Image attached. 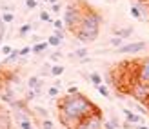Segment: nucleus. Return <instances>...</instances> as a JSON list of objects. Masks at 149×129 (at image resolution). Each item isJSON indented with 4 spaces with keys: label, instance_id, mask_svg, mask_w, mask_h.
Wrapping results in <instances>:
<instances>
[{
    "label": "nucleus",
    "instance_id": "a211bd4d",
    "mask_svg": "<svg viewBox=\"0 0 149 129\" xmlns=\"http://www.w3.org/2000/svg\"><path fill=\"white\" fill-rule=\"evenodd\" d=\"M62 75H64V66L62 64L51 66V77H62Z\"/></svg>",
    "mask_w": 149,
    "mask_h": 129
},
{
    "label": "nucleus",
    "instance_id": "0eeeda50",
    "mask_svg": "<svg viewBox=\"0 0 149 129\" xmlns=\"http://www.w3.org/2000/svg\"><path fill=\"white\" fill-rule=\"evenodd\" d=\"M147 47V44L142 42V40H138V42H131V44H122L120 47H118L116 53H124V55H133V53H140V51H144Z\"/></svg>",
    "mask_w": 149,
    "mask_h": 129
},
{
    "label": "nucleus",
    "instance_id": "58836bf2",
    "mask_svg": "<svg viewBox=\"0 0 149 129\" xmlns=\"http://www.w3.org/2000/svg\"><path fill=\"white\" fill-rule=\"evenodd\" d=\"M64 33H65V29H55V36H58V38H60V40H64Z\"/></svg>",
    "mask_w": 149,
    "mask_h": 129
},
{
    "label": "nucleus",
    "instance_id": "49530a36",
    "mask_svg": "<svg viewBox=\"0 0 149 129\" xmlns=\"http://www.w3.org/2000/svg\"><path fill=\"white\" fill-rule=\"evenodd\" d=\"M136 129H149V127H147V126H142V124H138V127H136Z\"/></svg>",
    "mask_w": 149,
    "mask_h": 129
},
{
    "label": "nucleus",
    "instance_id": "09e8293b",
    "mask_svg": "<svg viewBox=\"0 0 149 129\" xmlns=\"http://www.w3.org/2000/svg\"><path fill=\"white\" fill-rule=\"evenodd\" d=\"M42 2H49V0H42Z\"/></svg>",
    "mask_w": 149,
    "mask_h": 129
},
{
    "label": "nucleus",
    "instance_id": "e433bc0d",
    "mask_svg": "<svg viewBox=\"0 0 149 129\" xmlns=\"http://www.w3.org/2000/svg\"><path fill=\"white\" fill-rule=\"evenodd\" d=\"M29 53H31V45H26V47L20 49V56H27Z\"/></svg>",
    "mask_w": 149,
    "mask_h": 129
},
{
    "label": "nucleus",
    "instance_id": "f03ea898",
    "mask_svg": "<svg viewBox=\"0 0 149 129\" xmlns=\"http://www.w3.org/2000/svg\"><path fill=\"white\" fill-rule=\"evenodd\" d=\"M100 24H102V17L96 11L93 9H84V15H82V20L78 22L77 29L73 31V35L77 36V40L89 44V42H95L98 38V33H100Z\"/></svg>",
    "mask_w": 149,
    "mask_h": 129
},
{
    "label": "nucleus",
    "instance_id": "a878e982",
    "mask_svg": "<svg viewBox=\"0 0 149 129\" xmlns=\"http://www.w3.org/2000/svg\"><path fill=\"white\" fill-rule=\"evenodd\" d=\"M40 127H42V129H55L53 122H51L49 118H42V122H40Z\"/></svg>",
    "mask_w": 149,
    "mask_h": 129
},
{
    "label": "nucleus",
    "instance_id": "f3484780",
    "mask_svg": "<svg viewBox=\"0 0 149 129\" xmlns=\"http://www.w3.org/2000/svg\"><path fill=\"white\" fill-rule=\"evenodd\" d=\"M17 124H18V129H35L31 116H27V118H24V120H20V122H17Z\"/></svg>",
    "mask_w": 149,
    "mask_h": 129
},
{
    "label": "nucleus",
    "instance_id": "4be33fe9",
    "mask_svg": "<svg viewBox=\"0 0 149 129\" xmlns=\"http://www.w3.org/2000/svg\"><path fill=\"white\" fill-rule=\"evenodd\" d=\"M0 18H2L6 24H11V22L15 20V13L13 11H2V17H0Z\"/></svg>",
    "mask_w": 149,
    "mask_h": 129
},
{
    "label": "nucleus",
    "instance_id": "bb28decb",
    "mask_svg": "<svg viewBox=\"0 0 149 129\" xmlns=\"http://www.w3.org/2000/svg\"><path fill=\"white\" fill-rule=\"evenodd\" d=\"M122 42H124V38H122V36H116V35L109 40V44H111V45H115V47H120Z\"/></svg>",
    "mask_w": 149,
    "mask_h": 129
},
{
    "label": "nucleus",
    "instance_id": "7ed1b4c3",
    "mask_svg": "<svg viewBox=\"0 0 149 129\" xmlns=\"http://www.w3.org/2000/svg\"><path fill=\"white\" fill-rule=\"evenodd\" d=\"M82 15H84V9L80 7V4H74V2H69L68 6L64 7V26L65 29L69 31H74L78 26V22L82 20Z\"/></svg>",
    "mask_w": 149,
    "mask_h": 129
},
{
    "label": "nucleus",
    "instance_id": "6e6552de",
    "mask_svg": "<svg viewBox=\"0 0 149 129\" xmlns=\"http://www.w3.org/2000/svg\"><path fill=\"white\" fill-rule=\"evenodd\" d=\"M0 129H13V124H11V113L4 109L0 105Z\"/></svg>",
    "mask_w": 149,
    "mask_h": 129
},
{
    "label": "nucleus",
    "instance_id": "5701e85b",
    "mask_svg": "<svg viewBox=\"0 0 149 129\" xmlns=\"http://www.w3.org/2000/svg\"><path fill=\"white\" fill-rule=\"evenodd\" d=\"M33 111H35L38 116H42V118H49L47 109H46V107H42V105H36V107H33Z\"/></svg>",
    "mask_w": 149,
    "mask_h": 129
},
{
    "label": "nucleus",
    "instance_id": "412c9836",
    "mask_svg": "<svg viewBox=\"0 0 149 129\" xmlns=\"http://www.w3.org/2000/svg\"><path fill=\"white\" fill-rule=\"evenodd\" d=\"M131 105H133V107H135V109L138 111V115H142V116H146V115H147V113H149V109H146V107H144V105H142V104H140V102H136V100H135V102H133Z\"/></svg>",
    "mask_w": 149,
    "mask_h": 129
},
{
    "label": "nucleus",
    "instance_id": "dca6fc26",
    "mask_svg": "<svg viewBox=\"0 0 149 129\" xmlns=\"http://www.w3.org/2000/svg\"><path fill=\"white\" fill-rule=\"evenodd\" d=\"M89 82H91L95 87H98L100 84H104V78H102L100 73H91V75H89Z\"/></svg>",
    "mask_w": 149,
    "mask_h": 129
},
{
    "label": "nucleus",
    "instance_id": "393cba45",
    "mask_svg": "<svg viewBox=\"0 0 149 129\" xmlns=\"http://www.w3.org/2000/svg\"><path fill=\"white\" fill-rule=\"evenodd\" d=\"M58 95H60V87H56V86H51V87L47 89V96L55 98V96H58Z\"/></svg>",
    "mask_w": 149,
    "mask_h": 129
},
{
    "label": "nucleus",
    "instance_id": "20e7f679",
    "mask_svg": "<svg viewBox=\"0 0 149 129\" xmlns=\"http://www.w3.org/2000/svg\"><path fill=\"white\" fill-rule=\"evenodd\" d=\"M74 129H104V118H102L100 109L91 113V115H87V116H84L77 124Z\"/></svg>",
    "mask_w": 149,
    "mask_h": 129
},
{
    "label": "nucleus",
    "instance_id": "ea45409f",
    "mask_svg": "<svg viewBox=\"0 0 149 129\" xmlns=\"http://www.w3.org/2000/svg\"><path fill=\"white\" fill-rule=\"evenodd\" d=\"M4 82H6V75L2 71V64H0V87H4Z\"/></svg>",
    "mask_w": 149,
    "mask_h": 129
},
{
    "label": "nucleus",
    "instance_id": "4c0bfd02",
    "mask_svg": "<svg viewBox=\"0 0 149 129\" xmlns=\"http://www.w3.org/2000/svg\"><path fill=\"white\" fill-rule=\"evenodd\" d=\"M36 4H38L36 0H26V7H27V9H35Z\"/></svg>",
    "mask_w": 149,
    "mask_h": 129
},
{
    "label": "nucleus",
    "instance_id": "c756f323",
    "mask_svg": "<svg viewBox=\"0 0 149 129\" xmlns=\"http://www.w3.org/2000/svg\"><path fill=\"white\" fill-rule=\"evenodd\" d=\"M11 51H13V47H11L9 44H4L2 47H0V53H2L4 56H7V55H11Z\"/></svg>",
    "mask_w": 149,
    "mask_h": 129
},
{
    "label": "nucleus",
    "instance_id": "72a5a7b5",
    "mask_svg": "<svg viewBox=\"0 0 149 129\" xmlns=\"http://www.w3.org/2000/svg\"><path fill=\"white\" fill-rule=\"evenodd\" d=\"M104 129H118V126H115L111 120H104Z\"/></svg>",
    "mask_w": 149,
    "mask_h": 129
},
{
    "label": "nucleus",
    "instance_id": "423d86ee",
    "mask_svg": "<svg viewBox=\"0 0 149 129\" xmlns=\"http://www.w3.org/2000/svg\"><path fill=\"white\" fill-rule=\"evenodd\" d=\"M135 75H136V80L135 82H140V84H147L149 86V56L144 58L140 64H136Z\"/></svg>",
    "mask_w": 149,
    "mask_h": 129
},
{
    "label": "nucleus",
    "instance_id": "cd10ccee",
    "mask_svg": "<svg viewBox=\"0 0 149 129\" xmlns=\"http://www.w3.org/2000/svg\"><path fill=\"white\" fill-rule=\"evenodd\" d=\"M40 22H53V20H51L49 11H46V9H42V11H40Z\"/></svg>",
    "mask_w": 149,
    "mask_h": 129
},
{
    "label": "nucleus",
    "instance_id": "6ab92c4d",
    "mask_svg": "<svg viewBox=\"0 0 149 129\" xmlns=\"http://www.w3.org/2000/svg\"><path fill=\"white\" fill-rule=\"evenodd\" d=\"M33 24H24V26H20V29H18V36L20 38H24V36L29 33V31H33Z\"/></svg>",
    "mask_w": 149,
    "mask_h": 129
},
{
    "label": "nucleus",
    "instance_id": "4468645a",
    "mask_svg": "<svg viewBox=\"0 0 149 129\" xmlns=\"http://www.w3.org/2000/svg\"><path fill=\"white\" fill-rule=\"evenodd\" d=\"M113 33L116 35V36H122V38L125 40V38H129V36L133 35V27H125V29H113Z\"/></svg>",
    "mask_w": 149,
    "mask_h": 129
},
{
    "label": "nucleus",
    "instance_id": "f704fd0d",
    "mask_svg": "<svg viewBox=\"0 0 149 129\" xmlns=\"http://www.w3.org/2000/svg\"><path fill=\"white\" fill-rule=\"evenodd\" d=\"M53 27H55V29H65L64 20H53Z\"/></svg>",
    "mask_w": 149,
    "mask_h": 129
},
{
    "label": "nucleus",
    "instance_id": "ddd939ff",
    "mask_svg": "<svg viewBox=\"0 0 149 129\" xmlns=\"http://www.w3.org/2000/svg\"><path fill=\"white\" fill-rule=\"evenodd\" d=\"M47 47H49L47 40H42V42H38V44H33V45H31V53H36V55H40V53H44Z\"/></svg>",
    "mask_w": 149,
    "mask_h": 129
},
{
    "label": "nucleus",
    "instance_id": "39448f33",
    "mask_svg": "<svg viewBox=\"0 0 149 129\" xmlns=\"http://www.w3.org/2000/svg\"><path fill=\"white\" fill-rule=\"evenodd\" d=\"M135 100L140 104H149V86L147 84H140V82H135V86L131 89Z\"/></svg>",
    "mask_w": 149,
    "mask_h": 129
},
{
    "label": "nucleus",
    "instance_id": "37998d69",
    "mask_svg": "<svg viewBox=\"0 0 149 129\" xmlns=\"http://www.w3.org/2000/svg\"><path fill=\"white\" fill-rule=\"evenodd\" d=\"M31 40H33V44H38V42H42V36H38V35H33V36H31Z\"/></svg>",
    "mask_w": 149,
    "mask_h": 129
},
{
    "label": "nucleus",
    "instance_id": "473e14b6",
    "mask_svg": "<svg viewBox=\"0 0 149 129\" xmlns=\"http://www.w3.org/2000/svg\"><path fill=\"white\" fill-rule=\"evenodd\" d=\"M4 35H6V22L0 18V40H4Z\"/></svg>",
    "mask_w": 149,
    "mask_h": 129
},
{
    "label": "nucleus",
    "instance_id": "c85d7f7f",
    "mask_svg": "<svg viewBox=\"0 0 149 129\" xmlns=\"http://www.w3.org/2000/svg\"><path fill=\"white\" fill-rule=\"evenodd\" d=\"M36 95H40L38 91H35V89H29V91H27V95H26V102H31L33 98H36Z\"/></svg>",
    "mask_w": 149,
    "mask_h": 129
},
{
    "label": "nucleus",
    "instance_id": "a19ab883",
    "mask_svg": "<svg viewBox=\"0 0 149 129\" xmlns=\"http://www.w3.org/2000/svg\"><path fill=\"white\" fill-rule=\"evenodd\" d=\"M2 11H15L13 4H2Z\"/></svg>",
    "mask_w": 149,
    "mask_h": 129
},
{
    "label": "nucleus",
    "instance_id": "9b49d317",
    "mask_svg": "<svg viewBox=\"0 0 149 129\" xmlns=\"http://www.w3.org/2000/svg\"><path fill=\"white\" fill-rule=\"evenodd\" d=\"M27 89H35V91H42V80L38 77H29L27 78Z\"/></svg>",
    "mask_w": 149,
    "mask_h": 129
},
{
    "label": "nucleus",
    "instance_id": "79ce46f5",
    "mask_svg": "<svg viewBox=\"0 0 149 129\" xmlns=\"http://www.w3.org/2000/svg\"><path fill=\"white\" fill-rule=\"evenodd\" d=\"M60 56H62V53H60V51H56V53H53V55H51L49 58H51V60H53V62H56V60H58V58H60Z\"/></svg>",
    "mask_w": 149,
    "mask_h": 129
},
{
    "label": "nucleus",
    "instance_id": "c03bdc74",
    "mask_svg": "<svg viewBox=\"0 0 149 129\" xmlns=\"http://www.w3.org/2000/svg\"><path fill=\"white\" fill-rule=\"evenodd\" d=\"M68 93H69V95H74V93H78V87H77V86H71V87L68 89Z\"/></svg>",
    "mask_w": 149,
    "mask_h": 129
},
{
    "label": "nucleus",
    "instance_id": "b1692460",
    "mask_svg": "<svg viewBox=\"0 0 149 129\" xmlns=\"http://www.w3.org/2000/svg\"><path fill=\"white\" fill-rule=\"evenodd\" d=\"M47 44L51 45V47H58V45H60V44H62V40H60V38H58V36H55V35H51V36H49V38H47Z\"/></svg>",
    "mask_w": 149,
    "mask_h": 129
},
{
    "label": "nucleus",
    "instance_id": "aec40b11",
    "mask_svg": "<svg viewBox=\"0 0 149 129\" xmlns=\"http://www.w3.org/2000/svg\"><path fill=\"white\" fill-rule=\"evenodd\" d=\"M86 56H89V51H87V47H78L77 51H74V55H73V58H78V60L86 58Z\"/></svg>",
    "mask_w": 149,
    "mask_h": 129
},
{
    "label": "nucleus",
    "instance_id": "2f4dec72",
    "mask_svg": "<svg viewBox=\"0 0 149 129\" xmlns=\"http://www.w3.org/2000/svg\"><path fill=\"white\" fill-rule=\"evenodd\" d=\"M46 75H51V66L49 64H44L42 69H40V77H46Z\"/></svg>",
    "mask_w": 149,
    "mask_h": 129
},
{
    "label": "nucleus",
    "instance_id": "9d476101",
    "mask_svg": "<svg viewBox=\"0 0 149 129\" xmlns=\"http://www.w3.org/2000/svg\"><path fill=\"white\" fill-rule=\"evenodd\" d=\"M58 120H60V124L65 129H74V127H77V124L80 122V120H77V118L68 116V115H60V113H58Z\"/></svg>",
    "mask_w": 149,
    "mask_h": 129
},
{
    "label": "nucleus",
    "instance_id": "1a4fd4ad",
    "mask_svg": "<svg viewBox=\"0 0 149 129\" xmlns=\"http://www.w3.org/2000/svg\"><path fill=\"white\" fill-rule=\"evenodd\" d=\"M122 113L125 115V120H127V122H131V124H142V122H144L142 115H138V113H133V111L127 109V107H124Z\"/></svg>",
    "mask_w": 149,
    "mask_h": 129
},
{
    "label": "nucleus",
    "instance_id": "f257e3e1",
    "mask_svg": "<svg viewBox=\"0 0 149 129\" xmlns=\"http://www.w3.org/2000/svg\"><path fill=\"white\" fill-rule=\"evenodd\" d=\"M98 111V107L89 100L87 96L80 95V93H74V95H65L58 100V113L60 115H68L73 116L77 120H82L84 116L91 115V113Z\"/></svg>",
    "mask_w": 149,
    "mask_h": 129
},
{
    "label": "nucleus",
    "instance_id": "c9c22d12",
    "mask_svg": "<svg viewBox=\"0 0 149 129\" xmlns=\"http://www.w3.org/2000/svg\"><path fill=\"white\" fill-rule=\"evenodd\" d=\"M51 11H53V13H60V11H62V4H60V2L51 4Z\"/></svg>",
    "mask_w": 149,
    "mask_h": 129
},
{
    "label": "nucleus",
    "instance_id": "2eb2a0df",
    "mask_svg": "<svg viewBox=\"0 0 149 129\" xmlns=\"http://www.w3.org/2000/svg\"><path fill=\"white\" fill-rule=\"evenodd\" d=\"M129 15H131L133 18H136V20H142V18H144V13H142V9H140L136 4H133V6H131Z\"/></svg>",
    "mask_w": 149,
    "mask_h": 129
},
{
    "label": "nucleus",
    "instance_id": "de8ad7c7",
    "mask_svg": "<svg viewBox=\"0 0 149 129\" xmlns=\"http://www.w3.org/2000/svg\"><path fill=\"white\" fill-rule=\"evenodd\" d=\"M56 2H60V0H49V4H56Z\"/></svg>",
    "mask_w": 149,
    "mask_h": 129
},
{
    "label": "nucleus",
    "instance_id": "7c9ffc66",
    "mask_svg": "<svg viewBox=\"0 0 149 129\" xmlns=\"http://www.w3.org/2000/svg\"><path fill=\"white\" fill-rule=\"evenodd\" d=\"M96 89H98V93H100L102 96H106V98H109V89H107L106 86H104V84H100V86L96 87Z\"/></svg>",
    "mask_w": 149,
    "mask_h": 129
},
{
    "label": "nucleus",
    "instance_id": "a18cd8bd",
    "mask_svg": "<svg viewBox=\"0 0 149 129\" xmlns=\"http://www.w3.org/2000/svg\"><path fill=\"white\" fill-rule=\"evenodd\" d=\"M53 86H56V87H60V89H62V82H60V80H55V84H53Z\"/></svg>",
    "mask_w": 149,
    "mask_h": 129
},
{
    "label": "nucleus",
    "instance_id": "f8f14e48",
    "mask_svg": "<svg viewBox=\"0 0 149 129\" xmlns=\"http://www.w3.org/2000/svg\"><path fill=\"white\" fill-rule=\"evenodd\" d=\"M18 60H20V49H13L11 55L6 56V60L2 62V66L4 64H15V62H18Z\"/></svg>",
    "mask_w": 149,
    "mask_h": 129
}]
</instances>
